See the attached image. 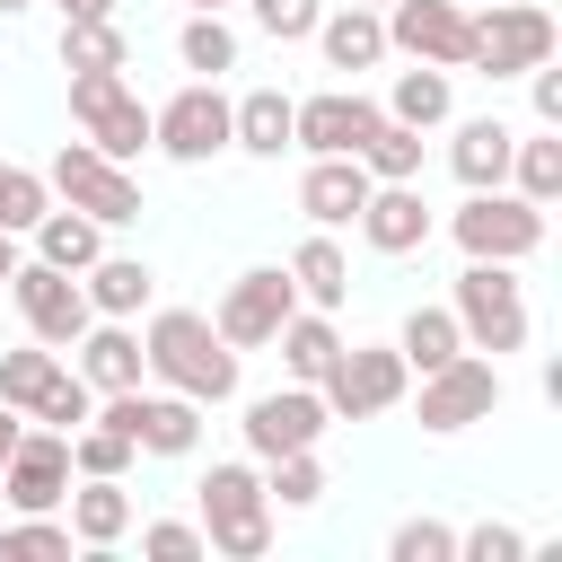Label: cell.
Listing matches in <instances>:
<instances>
[{"label":"cell","instance_id":"1f68e13d","mask_svg":"<svg viewBox=\"0 0 562 562\" xmlns=\"http://www.w3.org/2000/svg\"><path fill=\"white\" fill-rule=\"evenodd\" d=\"M509 193H527V202H562V132L553 123H536V132H518V149H509Z\"/></svg>","mask_w":562,"mask_h":562},{"label":"cell","instance_id":"4316f807","mask_svg":"<svg viewBox=\"0 0 562 562\" xmlns=\"http://www.w3.org/2000/svg\"><path fill=\"white\" fill-rule=\"evenodd\" d=\"M79 290H88L97 316H132V325H140V307L158 299V272H149L140 255H97V263L79 272Z\"/></svg>","mask_w":562,"mask_h":562},{"label":"cell","instance_id":"f546056e","mask_svg":"<svg viewBox=\"0 0 562 562\" xmlns=\"http://www.w3.org/2000/svg\"><path fill=\"white\" fill-rule=\"evenodd\" d=\"M176 61H184L193 79L237 70V26H228V9H184V26H176Z\"/></svg>","mask_w":562,"mask_h":562},{"label":"cell","instance_id":"8992f818","mask_svg":"<svg viewBox=\"0 0 562 562\" xmlns=\"http://www.w3.org/2000/svg\"><path fill=\"white\" fill-rule=\"evenodd\" d=\"M44 184H53V202L88 211L97 228H132V220L149 211V202H140V176H132L123 158H105L97 140H61L53 167H44Z\"/></svg>","mask_w":562,"mask_h":562},{"label":"cell","instance_id":"c3c4849f","mask_svg":"<svg viewBox=\"0 0 562 562\" xmlns=\"http://www.w3.org/2000/svg\"><path fill=\"white\" fill-rule=\"evenodd\" d=\"M18 9H35V0H0V18H18Z\"/></svg>","mask_w":562,"mask_h":562},{"label":"cell","instance_id":"3957f363","mask_svg":"<svg viewBox=\"0 0 562 562\" xmlns=\"http://www.w3.org/2000/svg\"><path fill=\"white\" fill-rule=\"evenodd\" d=\"M562 26L544 0H474L465 9V70L483 79H527L536 61H553Z\"/></svg>","mask_w":562,"mask_h":562},{"label":"cell","instance_id":"60d3db41","mask_svg":"<svg viewBox=\"0 0 562 562\" xmlns=\"http://www.w3.org/2000/svg\"><path fill=\"white\" fill-rule=\"evenodd\" d=\"M246 18H255L272 44H307L316 18H325V0H246Z\"/></svg>","mask_w":562,"mask_h":562},{"label":"cell","instance_id":"277c9868","mask_svg":"<svg viewBox=\"0 0 562 562\" xmlns=\"http://www.w3.org/2000/svg\"><path fill=\"white\" fill-rule=\"evenodd\" d=\"M202 544L228 553V562H263L272 553V501H263V474L246 457H220L202 483Z\"/></svg>","mask_w":562,"mask_h":562},{"label":"cell","instance_id":"e575fe53","mask_svg":"<svg viewBox=\"0 0 562 562\" xmlns=\"http://www.w3.org/2000/svg\"><path fill=\"white\" fill-rule=\"evenodd\" d=\"M61 369H70V360H61L53 342H35V334H26L18 351H0V404H18V413H35V404L53 395V378H61Z\"/></svg>","mask_w":562,"mask_h":562},{"label":"cell","instance_id":"8fae6325","mask_svg":"<svg viewBox=\"0 0 562 562\" xmlns=\"http://www.w3.org/2000/svg\"><path fill=\"white\" fill-rule=\"evenodd\" d=\"M149 149H167L176 167H211L228 149V97H220V79H184L167 105H149Z\"/></svg>","mask_w":562,"mask_h":562},{"label":"cell","instance_id":"2e32d148","mask_svg":"<svg viewBox=\"0 0 562 562\" xmlns=\"http://www.w3.org/2000/svg\"><path fill=\"white\" fill-rule=\"evenodd\" d=\"M61 492H70V430L26 422L18 448H9V465H0V501L9 509H61Z\"/></svg>","mask_w":562,"mask_h":562},{"label":"cell","instance_id":"74e56055","mask_svg":"<svg viewBox=\"0 0 562 562\" xmlns=\"http://www.w3.org/2000/svg\"><path fill=\"white\" fill-rule=\"evenodd\" d=\"M132 465H140V448L123 430H105V422H79L70 430V474H132Z\"/></svg>","mask_w":562,"mask_h":562},{"label":"cell","instance_id":"30bf717a","mask_svg":"<svg viewBox=\"0 0 562 562\" xmlns=\"http://www.w3.org/2000/svg\"><path fill=\"white\" fill-rule=\"evenodd\" d=\"M70 123H79V140H97L123 167L149 149V105L123 70H70Z\"/></svg>","mask_w":562,"mask_h":562},{"label":"cell","instance_id":"ac0fdd59","mask_svg":"<svg viewBox=\"0 0 562 562\" xmlns=\"http://www.w3.org/2000/svg\"><path fill=\"white\" fill-rule=\"evenodd\" d=\"M360 246L369 255H422L430 237H439V220H430V202H422V184H369V202H360Z\"/></svg>","mask_w":562,"mask_h":562},{"label":"cell","instance_id":"52a82bcc","mask_svg":"<svg viewBox=\"0 0 562 562\" xmlns=\"http://www.w3.org/2000/svg\"><path fill=\"white\" fill-rule=\"evenodd\" d=\"M448 237H457V255H474V263H527V255L544 246V202H527V193H509V184H483V193H465V202L448 211Z\"/></svg>","mask_w":562,"mask_h":562},{"label":"cell","instance_id":"9a60e30c","mask_svg":"<svg viewBox=\"0 0 562 562\" xmlns=\"http://www.w3.org/2000/svg\"><path fill=\"white\" fill-rule=\"evenodd\" d=\"M378 123V97L360 88H316V97H290V149L307 158H351Z\"/></svg>","mask_w":562,"mask_h":562},{"label":"cell","instance_id":"603a6c76","mask_svg":"<svg viewBox=\"0 0 562 562\" xmlns=\"http://www.w3.org/2000/svg\"><path fill=\"white\" fill-rule=\"evenodd\" d=\"M509 149H518V123H501V114H465L457 140H448V176H457L465 193L509 184Z\"/></svg>","mask_w":562,"mask_h":562},{"label":"cell","instance_id":"ba28073f","mask_svg":"<svg viewBox=\"0 0 562 562\" xmlns=\"http://www.w3.org/2000/svg\"><path fill=\"white\" fill-rule=\"evenodd\" d=\"M88 422H105V430H123L140 457H193L202 448V404L193 395H176V386H123V395H97V413Z\"/></svg>","mask_w":562,"mask_h":562},{"label":"cell","instance_id":"d6986e66","mask_svg":"<svg viewBox=\"0 0 562 562\" xmlns=\"http://www.w3.org/2000/svg\"><path fill=\"white\" fill-rule=\"evenodd\" d=\"M61 518H70V544H88V553H114V544L132 536V492H123V474H70V492H61Z\"/></svg>","mask_w":562,"mask_h":562},{"label":"cell","instance_id":"5b68a950","mask_svg":"<svg viewBox=\"0 0 562 562\" xmlns=\"http://www.w3.org/2000/svg\"><path fill=\"white\" fill-rule=\"evenodd\" d=\"M404 395H413V422H422L430 439H457V430H474V422H492V413L509 404L501 360H483V351H457V360L422 369Z\"/></svg>","mask_w":562,"mask_h":562},{"label":"cell","instance_id":"b9f144b4","mask_svg":"<svg viewBox=\"0 0 562 562\" xmlns=\"http://www.w3.org/2000/svg\"><path fill=\"white\" fill-rule=\"evenodd\" d=\"M140 553H149V562H202L211 544H202L193 518H149V527H140Z\"/></svg>","mask_w":562,"mask_h":562},{"label":"cell","instance_id":"e0dca14e","mask_svg":"<svg viewBox=\"0 0 562 562\" xmlns=\"http://www.w3.org/2000/svg\"><path fill=\"white\" fill-rule=\"evenodd\" d=\"M378 18H386V53L465 70V0H386Z\"/></svg>","mask_w":562,"mask_h":562},{"label":"cell","instance_id":"5bb4252c","mask_svg":"<svg viewBox=\"0 0 562 562\" xmlns=\"http://www.w3.org/2000/svg\"><path fill=\"white\" fill-rule=\"evenodd\" d=\"M290 307H299L290 272H281V263H255V272H237V281L220 290L211 325H220L237 351H272V334H281V316H290Z\"/></svg>","mask_w":562,"mask_h":562},{"label":"cell","instance_id":"7bdbcfd3","mask_svg":"<svg viewBox=\"0 0 562 562\" xmlns=\"http://www.w3.org/2000/svg\"><path fill=\"white\" fill-rule=\"evenodd\" d=\"M457 562H527V536L483 518V527H457Z\"/></svg>","mask_w":562,"mask_h":562},{"label":"cell","instance_id":"7c38bea8","mask_svg":"<svg viewBox=\"0 0 562 562\" xmlns=\"http://www.w3.org/2000/svg\"><path fill=\"white\" fill-rule=\"evenodd\" d=\"M9 299H18L26 334H35V342H53V351H70V342L88 334V316H97V307H88V290H79V272H61V263H35V255L9 272Z\"/></svg>","mask_w":562,"mask_h":562},{"label":"cell","instance_id":"f1b7e54d","mask_svg":"<svg viewBox=\"0 0 562 562\" xmlns=\"http://www.w3.org/2000/svg\"><path fill=\"white\" fill-rule=\"evenodd\" d=\"M228 149H246V158H281V149H290V97H281V88H246V97H228Z\"/></svg>","mask_w":562,"mask_h":562},{"label":"cell","instance_id":"bcb514c9","mask_svg":"<svg viewBox=\"0 0 562 562\" xmlns=\"http://www.w3.org/2000/svg\"><path fill=\"white\" fill-rule=\"evenodd\" d=\"M18 430H26V413H18V404H0V465H9V448H18Z\"/></svg>","mask_w":562,"mask_h":562},{"label":"cell","instance_id":"ee69618b","mask_svg":"<svg viewBox=\"0 0 562 562\" xmlns=\"http://www.w3.org/2000/svg\"><path fill=\"white\" fill-rule=\"evenodd\" d=\"M527 105H536V123H553V132H562V70H553V61H536V70H527Z\"/></svg>","mask_w":562,"mask_h":562},{"label":"cell","instance_id":"f35d334b","mask_svg":"<svg viewBox=\"0 0 562 562\" xmlns=\"http://www.w3.org/2000/svg\"><path fill=\"white\" fill-rule=\"evenodd\" d=\"M386 562H457V527L448 518H395Z\"/></svg>","mask_w":562,"mask_h":562},{"label":"cell","instance_id":"7402d4cb","mask_svg":"<svg viewBox=\"0 0 562 562\" xmlns=\"http://www.w3.org/2000/svg\"><path fill=\"white\" fill-rule=\"evenodd\" d=\"M378 114H395V123H413V132H439V123H457V70H439V61H404V70L386 79Z\"/></svg>","mask_w":562,"mask_h":562},{"label":"cell","instance_id":"4dcf8cb0","mask_svg":"<svg viewBox=\"0 0 562 562\" xmlns=\"http://www.w3.org/2000/svg\"><path fill=\"white\" fill-rule=\"evenodd\" d=\"M351 158L369 167V184H422V132H413V123H395V114H378V123H369V140H360Z\"/></svg>","mask_w":562,"mask_h":562},{"label":"cell","instance_id":"d4e9b609","mask_svg":"<svg viewBox=\"0 0 562 562\" xmlns=\"http://www.w3.org/2000/svg\"><path fill=\"white\" fill-rule=\"evenodd\" d=\"M281 272H290L299 307H325V316H334V307L351 299V255H342V237H334V228H307V237L290 246V263H281Z\"/></svg>","mask_w":562,"mask_h":562},{"label":"cell","instance_id":"8d00e7d4","mask_svg":"<svg viewBox=\"0 0 562 562\" xmlns=\"http://www.w3.org/2000/svg\"><path fill=\"white\" fill-rule=\"evenodd\" d=\"M44 202H53L44 167H18V158H0V228H9V237H26V228L44 220Z\"/></svg>","mask_w":562,"mask_h":562},{"label":"cell","instance_id":"681fc988","mask_svg":"<svg viewBox=\"0 0 562 562\" xmlns=\"http://www.w3.org/2000/svg\"><path fill=\"white\" fill-rule=\"evenodd\" d=\"M184 9H237V0H184Z\"/></svg>","mask_w":562,"mask_h":562},{"label":"cell","instance_id":"83f0119b","mask_svg":"<svg viewBox=\"0 0 562 562\" xmlns=\"http://www.w3.org/2000/svg\"><path fill=\"white\" fill-rule=\"evenodd\" d=\"M272 351H281V378L316 386V378H325V360L342 351V325H334L325 307H290V316H281V334H272Z\"/></svg>","mask_w":562,"mask_h":562},{"label":"cell","instance_id":"ffe728a7","mask_svg":"<svg viewBox=\"0 0 562 562\" xmlns=\"http://www.w3.org/2000/svg\"><path fill=\"white\" fill-rule=\"evenodd\" d=\"M70 351H79V378H88L97 395H123V386L149 378V360H140V325H132V316H88V334H79Z\"/></svg>","mask_w":562,"mask_h":562},{"label":"cell","instance_id":"ab89813d","mask_svg":"<svg viewBox=\"0 0 562 562\" xmlns=\"http://www.w3.org/2000/svg\"><path fill=\"white\" fill-rule=\"evenodd\" d=\"M88 413H97V386H88L79 369H61V378H53V395H44V404H35L26 422H44V430H79Z\"/></svg>","mask_w":562,"mask_h":562},{"label":"cell","instance_id":"f6af8a7d","mask_svg":"<svg viewBox=\"0 0 562 562\" xmlns=\"http://www.w3.org/2000/svg\"><path fill=\"white\" fill-rule=\"evenodd\" d=\"M53 9H61V18H114L123 0H53Z\"/></svg>","mask_w":562,"mask_h":562},{"label":"cell","instance_id":"7a4b0ae2","mask_svg":"<svg viewBox=\"0 0 562 562\" xmlns=\"http://www.w3.org/2000/svg\"><path fill=\"white\" fill-rule=\"evenodd\" d=\"M448 316H457V334H465V351H483V360H509V351H527V281H518V263H474L465 255V272L448 281Z\"/></svg>","mask_w":562,"mask_h":562},{"label":"cell","instance_id":"4fadbf2b","mask_svg":"<svg viewBox=\"0 0 562 562\" xmlns=\"http://www.w3.org/2000/svg\"><path fill=\"white\" fill-rule=\"evenodd\" d=\"M246 457L263 465V457H290V448H325V430H334V413H325V395L316 386H299V378H281L272 395H255L246 404Z\"/></svg>","mask_w":562,"mask_h":562},{"label":"cell","instance_id":"9c48e42d","mask_svg":"<svg viewBox=\"0 0 562 562\" xmlns=\"http://www.w3.org/2000/svg\"><path fill=\"white\" fill-rule=\"evenodd\" d=\"M404 386H413V369H404L395 342H342L325 360V378H316V395H325L334 422H378V413L404 404Z\"/></svg>","mask_w":562,"mask_h":562},{"label":"cell","instance_id":"836d02e7","mask_svg":"<svg viewBox=\"0 0 562 562\" xmlns=\"http://www.w3.org/2000/svg\"><path fill=\"white\" fill-rule=\"evenodd\" d=\"M395 351H404V369H413V378H422V369H439V360H457V351H465V334H457L448 299H439V307L422 299V307L395 325Z\"/></svg>","mask_w":562,"mask_h":562},{"label":"cell","instance_id":"44dd1931","mask_svg":"<svg viewBox=\"0 0 562 562\" xmlns=\"http://www.w3.org/2000/svg\"><path fill=\"white\" fill-rule=\"evenodd\" d=\"M307 44H316V53H325V70H342V79H360V70H378V61H395V53H386V18H378V9H360V0H342V9H325Z\"/></svg>","mask_w":562,"mask_h":562},{"label":"cell","instance_id":"cb8c5ba5","mask_svg":"<svg viewBox=\"0 0 562 562\" xmlns=\"http://www.w3.org/2000/svg\"><path fill=\"white\" fill-rule=\"evenodd\" d=\"M360 202H369V167H360V158H307V176H299L307 228H351Z\"/></svg>","mask_w":562,"mask_h":562},{"label":"cell","instance_id":"6da1fadb","mask_svg":"<svg viewBox=\"0 0 562 562\" xmlns=\"http://www.w3.org/2000/svg\"><path fill=\"white\" fill-rule=\"evenodd\" d=\"M140 360H149V386H176L193 404H228L237 395V342L202 316V307H158L140 325Z\"/></svg>","mask_w":562,"mask_h":562},{"label":"cell","instance_id":"484cf974","mask_svg":"<svg viewBox=\"0 0 562 562\" xmlns=\"http://www.w3.org/2000/svg\"><path fill=\"white\" fill-rule=\"evenodd\" d=\"M26 246H35V263H61V272H88V263L105 255V228H97L88 211H70V202H44V220L26 228Z\"/></svg>","mask_w":562,"mask_h":562},{"label":"cell","instance_id":"f907efd6","mask_svg":"<svg viewBox=\"0 0 562 562\" xmlns=\"http://www.w3.org/2000/svg\"><path fill=\"white\" fill-rule=\"evenodd\" d=\"M360 9H386V0H360Z\"/></svg>","mask_w":562,"mask_h":562},{"label":"cell","instance_id":"d590c367","mask_svg":"<svg viewBox=\"0 0 562 562\" xmlns=\"http://www.w3.org/2000/svg\"><path fill=\"white\" fill-rule=\"evenodd\" d=\"M263 501H272V509H316V501H325V457H316V448L263 457Z\"/></svg>","mask_w":562,"mask_h":562},{"label":"cell","instance_id":"d6a6232c","mask_svg":"<svg viewBox=\"0 0 562 562\" xmlns=\"http://www.w3.org/2000/svg\"><path fill=\"white\" fill-rule=\"evenodd\" d=\"M61 70H132L123 18H61Z\"/></svg>","mask_w":562,"mask_h":562},{"label":"cell","instance_id":"7dc6e473","mask_svg":"<svg viewBox=\"0 0 562 562\" xmlns=\"http://www.w3.org/2000/svg\"><path fill=\"white\" fill-rule=\"evenodd\" d=\"M18 263H26V246H18L9 228H0V290H9V272H18Z\"/></svg>","mask_w":562,"mask_h":562}]
</instances>
